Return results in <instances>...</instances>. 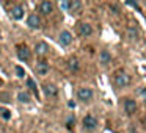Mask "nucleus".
Returning a JSON list of instances; mask_svg holds the SVG:
<instances>
[{"instance_id": "obj_12", "label": "nucleus", "mask_w": 146, "mask_h": 133, "mask_svg": "<svg viewBox=\"0 0 146 133\" xmlns=\"http://www.w3.org/2000/svg\"><path fill=\"white\" fill-rule=\"evenodd\" d=\"M35 52H36V55L42 57V55H46L49 52V45L46 44V42H38V44L35 45Z\"/></svg>"}, {"instance_id": "obj_7", "label": "nucleus", "mask_w": 146, "mask_h": 133, "mask_svg": "<svg viewBox=\"0 0 146 133\" xmlns=\"http://www.w3.org/2000/svg\"><path fill=\"white\" fill-rule=\"evenodd\" d=\"M27 25L30 27V28H39L41 27V19H39L38 14H30L29 19H27Z\"/></svg>"}, {"instance_id": "obj_24", "label": "nucleus", "mask_w": 146, "mask_h": 133, "mask_svg": "<svg viewBox=\"0 0 146 133\" xmlns=\"http://www.w3.org/2000/svg\"><path fill=\"white\" fill-rule=\"evenodd\" d=\"M140 94H141L143 95V97H145V102H146V88H141V89H140Z\"/></svg>"}, {"instance_id": "obj_9", "label": "nucleus", "mask_w": 146, "mask_h": 133, "mask_svg": "<svg viewBox=\"0 0 146 133\" xmlns=\"http://www.w3.org/2000/svg\"><path fill=\"white\" fill-rule=\"evenodd\" d=\"M52 11H54V5H52V2L46 0V2L39 3V13H42L44 16H49V14H52Z\"/></svg>"}, {"instance_id": "obj_3", "label": "nucleus", "mask_w": 146, "mask_h": 133, "mask_svg": "<svg viewBox=\"0 0 146 133\" xmlns=\"http://www.w3.org/2000/svg\"><path fill=\"white\" fill-rule=\"evenodd\" d=\"M77 97H79V100H82L86 103V102H90L93 99V89L83 86V88H80L79 91H77Z\"/></svg>"}, {"instance_id": "obj_15", "label": "nucleus", "mask_w": 146, "mask_h": 133, "mask_svg": "<svg viewBox=\"0 0 146 133\" xmlns=\"http://www.w3.org/2000/svg\"><path fill=\"white\" fill-rule=\"evenodd\" d=\"M99 60H101V63L105 66V64H108L111 61V55L108 53V50H102L101 55H99Z\"/></svg>"}, {"instance_id": "obj_4", "label": "nucleus", "mask_w": 146, "mask_h": 133, "mask_svg": "<svg viewBox=\"0 0 146 133\" xmlns=\"http://www.w3.org/2000/svg\"><path fill=\"white\" fill-rule=\"evenodd\" d=\"M82 124H83V128L85 130H94L96 127H98V119H96L93 114H86V116L83 117Z\"/></svg>"}, {"instance_id": "obj_21", "label": "nucleus", "mask_w": 146, "mask_h": 133, "mask_svg": "<svg viewBox=\"0 0 146 133\" xmlns=\"http://www.w3.org/2000/svg\"><path fill=\"white\" fill-rule=\"evenodd\" d=\"M16 75L19 77V78H24V77H25V70H24L22 66H16Z\"/></svg>"}, {"instance_id": "obj_5", "label": "nucleus", "mask_w": 146, "mask_h": 133, "mask_svg": "<svg viewBox=\"0 0 146 133\" xmlns=\"http://www.w3.org/2000/svg\"><path fill=\"white\" fill-rule=\"evenodd\" d=\"M77 32H79V35L80 36H91L93 35V27L90 25V24H86V22H83V24H79L77 25Z\"/></svg>"}, {"instance_id": "obj_11", "label": "nucleus", "mask_w": 146, "mask_h": 133, "mask_svg": "<svg viewBox=\"0 0 146 133\" xmlns=\"http://www.w3.org/2000/svg\"><path fill=\"white\" fill-rule=\"evenodd\" d=\"M35 70H36V74L38 75H46V74L49 72V64L46 63V61H39L38 64H36V67H35Z\"/></svg>"}, {"instance_id": "obj_14", "label": "nucleus", "mask_w": 146, "mask_h": 133, "mask_svg": "<svg viewBox=\"0 0 146 133\" xmlns=\"http://www.w3.org/2000/svg\"><path fill=\"white\" fill-rule=\"evenodd\" d=\"M68 69L72 70V72H77V70L80 69V63L77 58H69L68 60Z\"/></svg>"}, {"instance_id": "obj_10", "label": "nucleus", "mask_w": 146, "mask_h": 133, "mask_svg": "<svg viewBox=\"0 0 146 133\" xmlns=\"http://www.w3.org/2000/svg\"><path fill=\"white\" fill-rule=\"evenodd\" d=\"M72 42V35H71L68 30H63L60 33V44L61 45H69Z\"/></svg>"}, {"instance_id": "obj_22", "label": "nucleus", "mask_w": 146, "mask_h": 133, "mask_svg": "<svg viewBox=\"0 0 146 133\" xmlns=\"http://www.w3.org/2000/svg\"><path fill=\"white\" fill-rule=\"evenodd\" d=\"M66 124H68V127H72V124H74V116H69V119L66 120Z\"/></svg>"}, {"instance_id": "obj_18", "label": "nucleus", "mask_w": 146, "mask_h": 133, "mask_svg": "<svg viewBox=\"0 0 146 133\" xmlns=\"http://www.w3.org/2000/svg\"><path fill=\"white\" fill-rule=\"evenodd\" d=\"M0 117H2V119H5V120L11 119V111L7 110V108H0Z\"/></svg>"}, {"instance_id": "obj_19", "label": "nucleus", "mask_w": 146, "mask_h": 133, "mask_svg": "<svg viewBox=\"0 0 146 133\" xmlns=\"http://www.w3.org/2000/svg\"><path fill=\"white\" fill-rule=\"evenodd\" d=\"M80 8H82V3H80L79 0H76V2H69V10L71 11H74V13H76V11L80 10Z\"/></svg>"}, {"instance_id": "obj_1", "label": "nucleus", "mask_w": 146, "mask_h": 133, "mask_svg": "<svg viewBox=\"0 0 146 133\" xmlns=\"http://www.w3.org/2000/svg\"><path fill=\"white\" fill-rule=\"evenodd\" d=\"M16 53H17V58H19L21 61H29L30 58H32V52H30V49L27 47L25 44H19L16 47Z\"/></svg>"}, {"instance_id": "obj_2", "label": "nucleus", "mask_w": 146, "mask_h": 133, "mask_svg": "<svg viewBox=\"0 0 146 133\" xmlns=\"http://www.w3.org/2000/svg\"><path fill=\"white\" fill-rule=\"evenodd\" d=\"M129 83H130V77L126 72H116V75H115V85L118 88H126V86H129Z\"/></svg>"}, {"instance_id": "obj_8", "label": "nucleus", "mask_w": 146, "mask_h": 133, "mask_svg": "<svg viewBox=\"0 0 146 133\" xmlns=\"http://www.w3.org/2000/svg\"><path fill=\"white\" fill-rule=\"evenodd\" d=\"M124 111H126L127 114H133L137 111V102L132 100V99H126L124 100Z\"/></svg>"}, {"instance_id": "obj_6", "label": "nucleus", "mask_w": 146, "mask_h": 133, "mask_svg": "<svg viewBox=\"0 0 146 133\" xmlns=\"http://www.w3.org/2000/svg\"><path fill=\"white\" fill-rule=\"evenodd\" d=\"M42 89H44V94L47 95V97H57L58 95V88L54 83H46V85L42 86Z\"/></svg>"}, {"instance_id": "obj_16", "label": "nucleus", "mask_w": 146, "mask_h": 133, "mask_svg": "<svg viewBox=\"0 0 146 133\" xmlns=\"http://www.w3.org/2000/svg\"><path fill=\"white\" fill-rule=\"evenodd\" d=\"M27 86H29V88L32 89L33 94H35L36 97H39V91H38V86H36L35 80H33V78H27Z\"/></svg>"}, {"instance_id": "obj_20", "label": "nucleus", "mask_w": 146, "mask_h": 133, "mask_svg": "<svg viewBox=\"0 0 146 133\" xmlns=\"http://www.w3.org/2000/svg\"><path fill=\"white\" fill-rule=\"evenodd\" d=\"M129 38L130 39H137V36H138V32H137V28L135 27H129Z\"/></svg>"}, {"instance_id": "obj_17", "label": "nucleus", "mask_w": 146, "mask_h": 133, "mask_svg": "<svg viewBox=\"0 0 146 133\" xmlns=\"http://www.w3.org/2000/svg\"><path fill=\"white\" fill-rule=\"evenodd\" d=\"M17 100L21 102V103H29L30 100H32V99H30V94L29 92H19V94H17Z\"/></svg>"}, {"instance_id": "obj_25", "label": "nucleus", "mask_w": 146, "mask_h": 133, "mask_svg": "<svg viewBox=\"0 0 146 133\" xmlns=\"http://www.w3.org/2000/svg\"><path fill=\"white\" fill-rule=\"evenodd\" d=\"M110 10H111V11H115V14L118 13V8H116V5H110Z\"/></svg>"}, {"instance_id": "obj_23", "label": "nucleus", "mask_w": 146, "mask_h": 133, "mask_svg": "<svg viewBox=\"0 0 146 133\" xmlns=\"http://www.w3.org/2000/svg\"><path fill=\"white\" fill-rule=\"evenodd\" d=\"M61 8L63 10H69V2H61Z\"/></svg>"}, {"instance_id": "obj_13", "label": "nucleus", "mask_w": 146, "mask_h": 133, "mask_svg": "<svg viewBox=\"0 0 146 133\" xmlns=\"http://www.w3.org/2000/svg\"><path fill=\"white\" fill-rule=\"evenodd\" d=\"M11 16H13L16 20H21L24 17V8L21 7V5H16V7L11 10Z\"/></svg>"}]
</instances>
